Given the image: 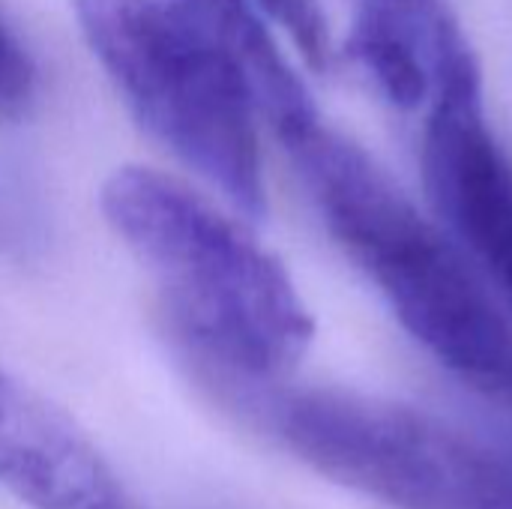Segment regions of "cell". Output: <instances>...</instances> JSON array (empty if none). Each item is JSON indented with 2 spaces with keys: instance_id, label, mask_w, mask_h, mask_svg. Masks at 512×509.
I'll list each match as a JSON object with an SVG mask.
<instances>
[{
  "instance_id": "52a82bcc",
  "label": "cell",
  "mask_w": 512,
  "mask_h": 509,
  "mask_svg": "<svg viewBox=\"0 0 512 509\" xmlns=\"http://www.w3.org/2000/svg\"><path fill=\"white\" fill-rule=\"evenodd\" d=\"M348 51L399 108L429 105L441 81L474 60L447 0H351Z\"/></svg>"
},
{
  "instance_id": "5b68a950",
  "label": "cell",
  "mask_w": 512,
  "mask_h": 509,
  "mask_svg": "<svg viewBox=\"0 0 512 509\" xmlns=\"http://www.w3.org/2000/svg\"><path fill=\"white\" fill-rule=\"evenodd\" d=\"M426 108L429 204L512 318V159L489 126L477 60L456 66Z\"/></svg>"
},
{
  "instance_id": "7a4b0ae2",
  "label": "cell",
  "mask_w": 512,
  "mask_h": 509,
  "mask_svg": "<svg viewBox=\"0 0 512 509\" xmlns=\"http://www.w3.org/2000/svg\"><path fill=\"white\" fill-rule=\"evenodd\" d=\"M327 234L396 321L459 381L512 420V318L420 204L318 108L276 129Z\"/></svg>"
},
{
  "instance_id": "3957f363",
  "label": "cell",
  "mask_w": 512,
  "mask_h": 509,
  "mask_svg": "<svg viewBox=\"0 0 512 509\" xmlns=\"http://www.w3.org/2000/svg\"><path fill=\"white\" fill-rule=\"evenodd\" d=\"M75 15L144 132L258 219L267 207L261 108L243 66L171 0H75Z\"/></svg>"
},
{
  "instance_id": "277c9868",
  "label": "cell",
  "mask_w": 512,
  "mask_h": 509,
  "mask_svg": "<svg viewBox=\"0 0 512 509\" xmlns=\"http://www.w3.org/2000/svg\"><path fill=\"white\" fill-rule=\"evenodd\" d=\"M249 408L300 462L393 509H512V465L414 408L345 390L249 387Z\"/></svg>"
},
{
  "instance_id": "30bf717a",
  "label": "cell",
  "mask_w": 512,
  "mask_h": 509,
  "mask_svg": "<svg viewBox=\"0 0 512 509\" xmlns=\"http://www.w3.org/2000/svg\"><path fill=\"white\" fill-rule=\"evenodd\" d=\"M36 96V69L21 42L0 24V120L21 117Z\"/></svg>"
},
{
  "instance_id": "9c48e42d",
  "label": "cell",
  "mask_w": 512,
  "mask_h": 509,
  "mask_svg": "<svg viewBox=\"0 0 512 509\" xmlns=\"http://www.w3.org/2000/svg\"><path fill=\"white\" fill-rule=\"evenodd\" d=\"M258 6L291 36L309 66L327 69L333 57L324 0H258Z\"/></svg>"
},
{
  "instance_id": "8992f818",
  "label": "cell",
  "mask_w": 512,
  "mask_h": 509,
  "mask_svg": "<svg viewBox=\"0 0 512 509\" xmlns=\"http://www.w3.org/2000/svg\"><path fill=\"white\" fill-rule=\"evenodd\" d=\"M0 486L30 509H144L66 411L3 369Z\"/></svg>"
},
{
  "instance_id": "ba28073f",
  "label": "cell",
  "mask_w": 512,
  "mask_h": 509,
  "mask_svg": "<svg viewBox=\"0 0 512 509\" xmlns=\"http://www.w3.org/2000/svg\"><path fill=\"white\" fill-rule=\"evenodd\" d=\"M171 3L243 66L255 90L261 117H267L273 132L315 111V102L309 99L303 81L294 75L291 63L279 51L273 33L264 27L252 0H171Z\"/></svg>"
},
{
  "instance_id": "6da1fadb",
  "label": "cell",
  "mask_w": 512,
  "mask_h": 509,
  "mask_svg": "<svg viewBox=\"0 0 512 509\" xmlns=\"http://www.w3.org/2000/svg\"><path fill=\"white\" fill-rule=\"evenodd\" d=\"M99 207L207 384L234 393L297 369L315 336L312 312L231 204L177 174L123 165L102 183Z\"/></svg>"
}]
</instances>
